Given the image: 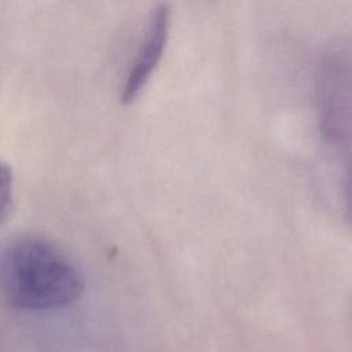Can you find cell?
<instances>
[{"label": "cell", "instance_id": "obj_1", "mask_svg": "<svg viewBox=\"0 0 352 352\" xmlns=\"http://www.w3.org/2000/svg\"><path fill=\"white\" fill-rule=\"evenodd\" d=\"M82 290L78 268L43 236H21L0 250V294L14 309L62 308L77 301Z\"/></svg>", "mask_w": 352, "mask_h": 352}, {"label": "cell", "instance_id": "obj_2", "mask_svg": "<svg viewBox=\"0 0 352 352\" xmlns=\"http://www.w3.org/2000/svg\"><path fill=\"white\" fill-rule=\"evenodd\" d=\"M169 7L158 4L148 19L139 55L122 87L121 103L131 104L143 91L150 76L155 70L168 40L169 30Z\"/></svg>", "mask_w": 352, "mask_h": 352}, {"label": "cell", "instance_id": "obj_3", "mask_svg": "<svg viewBox=\"0 0 352 352\" xmlns=\"http://www.w3.org/2000/svg\"><path fill=\"white\" fill-rule=\"evenodd\" d=\"M12 180L14 175L11 166L0 161V224L7 223L14 212Z\"/></svg>", "mask_w": 352, "mask_h": 352}, {"label": "cell", "instance_id": "obj_4", "mask_svg": "<svg viewBox=\"0 0 352 352\" xmlns=\"http://www.w3.org/2000/svg\"><path fill=\"white\" fill-rule=\"evenodd\" d=\"M345 205L348 216L352 221V157H348L346 168H345Z\"/></svg>", "mask_w": 352, "mask_h": 352}]
</instances>
